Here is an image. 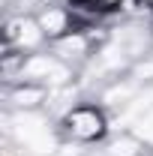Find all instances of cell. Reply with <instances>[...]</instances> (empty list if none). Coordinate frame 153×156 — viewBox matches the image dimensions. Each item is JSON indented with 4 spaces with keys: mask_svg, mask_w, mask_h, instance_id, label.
Here are the masks:
<instances>
[{
    "mask_svg": "<svg viewBox=\"0 0 153 156\" xmlns=\"http://www.w3.org/2000/svg\"><path fill=\"white\" fill-rule=\"evenodd\" d=\"M15 135L30 150H36V153H51L54 150V138L48 132L45 120L36 117V114H18V120H15Z\"/></svg>",
    "mask_w": 153,
    "mask_h": 156,
    "instance_id": "1",
    "label": "cell"
},
{
    "mask_svg": "<svg viewBox=\"0 0 153 156\" xmlns=\"http://www.w3.org/2000/svg\"><path fill=\"white\" fill-rule=\"evenodd\" d=\"M24 72L30 78H45V81H51V84H63L66 81V69L60 66L57 60H51V57H45V54H36V57H30L27 60V66H24Z\"/></svg>",
    "mask_w": 153,
    "mask_h": 156,
    "instance_id": "2",
    "label": "cell"
},
{
    "mask_svg": "<svg viewBox=\"0 0 153 156\" xmlns=\"http://www.w3.org/2000/svg\"><path fill=\"white\" fill-rule=\"evenodd\" d=\"M69 129H72V135H78V138H96L102 132V117H99V111H93V108H75V111L69 114Z\"/></svg>",
    "mask_w": 153,
    "mask_h": 156,
    "instance_id": "3",
    "label": "cell"
},
{
    "mask_svg": "<svg viewBox=\"0 0 153 156\" xmlns=\"http://www.w3.org/2000/svg\"><path fill=\"white\" fill-rule=\"evenodd\" d=\"M9 33L18 39L21 45H36L39 39H42V27L33 24V21H15V24L9 27Z\"/></svg>",
    "mask_w": 153,
    "mask_h": 156,
    "instance_id": "4",
    "label": "cell"
},
{
    "mask_svg": "<svg viewBox=\"0 0 153 156\" xmlns=\"http://www.w3.org/2000/svg\"><path fill=\"white\" fill-rule=\"evenodd\" d=\"M39 27H42V33H60V30H66V12H60V9H48V12H42V18H39Z\"/></svg>",
    "mask_w": 153,
    "mask_h": 156,
    "instance_id": "5",
    "label": "cell"
},
{
    "mask_svg": "<svg viewBox=\"0 0 153 156\" xmlns=\"http://www.w3.org/2000/svg\"><path fill=\"white\" fill-rule=\"evenodd\" d=\"M39 99H42V90H39V87H21L18 93H15V102L24 105V108H27V105H36Z\"/></svg>",
    "mask_w": 153,
    "mask_h": 156,
    "instance_id": "6",
    "label": "cell"
},
{
    "mask_svg": "<svg viewBox=\"0 0 153 156\" xmlns=\"http://www.w3.org/2000/svg\"><path fill=\"white\" fill-rule=\"evenodd\" d=\"M135 135H138V138H144L147 144H153V114L141 117V120L135 123Z\"/></svg>",
    "mask_w": 153,
    "mask_h": 156,
    "instance_id": "7",
    "label": "cell"
},
{
    "mask_svg": "<svg viewBox=\"0 0 153 156\" xmlns=\"http://www.w3.org/2000/svg\"><path fill=\"white\" fill-rule=\"evenodd\" d=\"M111 150H114V156H132L135 153V144H132V141H117Z\"/></svg>",
    "mask_w": 153,
    "mask_h": 156,
    "instance_id": "8",
    "label": "cell"
},
{
    "mask_svg": "<svg viewBox=\"0 0 153 156\" xmlns=\"http://www.w3.org/2000/svg\"><path fill=\"white\" fill-rule=\"evenodd\" d=\"M60 48H63V51H81V48H84V42H81L78 36H72V39H66Z\"/></svg>",
    "mask_w": 153,
    "mask_h": 156,
    "instance_id": "9",
    "label": "cell"
},
{
    "mask_svg": "<svg viewBox=\"0 0 153 156\" xmlns=\"http://www.w3.org/2000/svg\"><path fill=\"white\" fill-rule=\"evenodd\" d=\"M138 75H153V63H144V66L138 69Z\"/></svg>",
    "mask_w": 153,
    "mask_h": 156,
    "instance_id": "10",
    "label": "cell"
}]
</instances>
